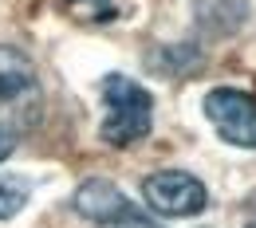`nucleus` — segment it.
<instances>
[{
  "label": "nucleus",
  "instance_id": "f257e3e1",
  "mask_svg": "<svg viewBox=\"0 0 256 228\" xmlns=\"http://www.w3.org/2000/svg\"><path fill=\"white\" fill-rule=\"evenodd\" d=\"M44 118V87L32 59L8 43H0V130L32 134Z\"/></svg>",
  "mask_w": 256,
  "mask_h": 228
},
{
  "label": "nucleus",
  "instance_id": "f03ea898",
  "mask_svg": "<svg viewBox=\"0 0 256 228\" xmlns=\"http://www.w3.org/2000/svg\"><path fill=\"white\" fill-rule=\"evenodd\" d=\"M98 98L106 106V118H102V142L114 146V150H126L134 142H142L150 126H154V98L146 87H138L126 75H106L98 83Z\"/></svg>",
  "mask_w": 256,
  "mask_h": 228
},
{
  "label": "nucleus",
  "instance_id": "7ed1b4c3",
  "mask_svg": "<svg viewBox=\"0 0 256 228\" xmlns=\"http://www.w3.org/2000/svg\"><path fill=\"white\" fill-rule=\"evenodd\" d=\"M71 205H75L79 217H87V221H95V225H102V228H154V221L142 217L126 197H122V189H118L114 181H106V177L83 181V185L75 189V197H71Z\"/></svg>",
  "mask_w": 256,
  "mask_h": 228
},
{
  "label": "nucleus",
  "instance_id": "20e7f679",
  "mask_svg": "<svg viewBox=\"0 0 256 228\" xmlns=\"http://www.w3.org/2000/svg\"><path fill=\"white\" fill-rule=\"evenodd\" d=\"M142 197L158 217H197L209 205V189L182 169H162L142 181Z\"/></svg>",
  "mask_w": 256,
  "mask_h": 228
},
{
  "label": "nucleus",
  "instance_id": "39448f33",
  "mask_svg": "<svg viewBox=\"0 0 256 228\" xmlns=\"http://www.w3.org/2000/svg\"><path fill=\"white\" fill-rule=\"evenodd\" d=\"M205 114L217 126L228 146L256 150V98L236 91V87H217L205 95Z\"/></svg>",
  "mask_w": 256,
  "mask_h": 228
},
{
  "label": "nucleus",
  "instance_id": "423d86ee",
  "mask_svg": "<svg viewBox=\"0 0 256 228\" xmlns=\"http://www.w3.org/2000/svg\"><path fill=\"white\" fill-rule=\"evenodd\" d=\"M64 8L83 24H106L122 16V0H64Z\"/></svg>",
  "mask_w": 256,
  "mask_h": 228
},
{
  "label": "nucleus",
  "instance_id": "0eeeda50",
  "mask_svg": "<svg viewBox=\"0 0 256 228\" xmlns=\"http://www.w3.org/2000/svg\"><path fill=\"white\" fill-rule=\"evenodd\" d=\"M28 181H20V177H8V173H0V221H12L24 205H28Z\"/></svg>",
  "mask_w": 256,
  "mask_h": 228
},
{
  "label": "nucleus",
  "instance_id": "6e6552de",
  "mask_svg": "<svg viewBox=\"0 0 256 228\" xmlns=\"http://www.w3.org/2000/svg\"><path fill=\"white\" fill-rule=\"evenodd\" d=\"M12 146H16V138H12V134H4V130H0V162H4L8 154H12Z\"/></svg>",
  "mask_w": 256,
  "mask_h": 228
},
{
  "label": "nucleus",
  "instance_id": "1a4fd4ad",
  "mask_svg": "<svg viewBox=\"0 0 256 228\" xmlns=\"http://www.w3.org/2000/svg\"><path fill=\"white\" fill-rule=\"evenodd\" d=\"M248 228H256V225H248Z\"/></svg>",
  "mask_w": 256,
  "mask_h": 228
}]
</instances>
